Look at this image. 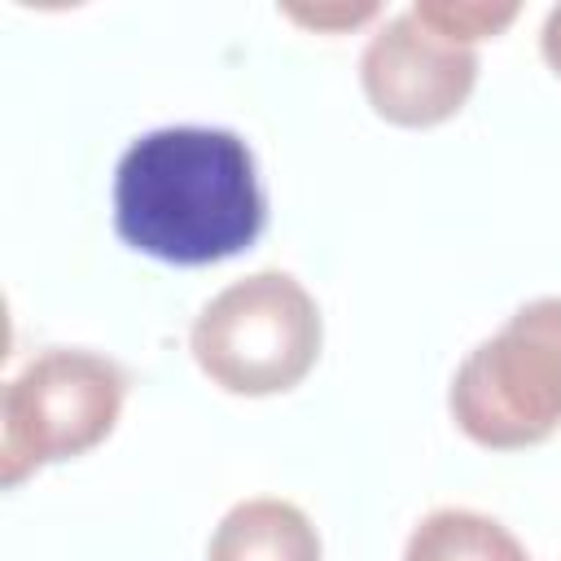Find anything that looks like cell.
Returning <instances> with one entry per match:
<instances>
[{
  "label": "cell",
  "instance_id": "5",
  "mask_svg": "<svg viewBox=\"0 0 561 561\" xmlns=\"http://www.w3.org/2000/svg\"><path fill=\"white\" fill-rule=\"evenodd\" d=\"M359 83L377 118L394 127H438L465 110L478 83V53L416 9L386 18L359 57Z\"/></svg>",
  "mask_w": 561,
  "mask_h": 561
},
{
  "label": "cell",
  "instance_id": "2",
  "mask_svg": "<svg viewBox=\"0 0 561 561\" xmlns=\"http://www.w3.org/2000/svg\"><path fill=\"white\" fill-rule=\"evenodd\" d=\"M324 320L307 285L280 267L224 285L193 320L188 351L228 394L263 399L294 390L320 359Z\"/></svg>",
  "mask_w": 561,
  "mask_h": 561
},
{
  "label": "cell",
  "instance_id": "10",
  "mask_svg": "<svg viewBox=\"0 0 561 561\" xmlns=\"http://www.w3.org/2000/svg\"><path fill=\"white\" fill-rule=\"evenodd\" d=\"M539 53H543V61L552 66V75L561 79V4H557V9H548V18H543Z\"/></svg>",
  "mask_w": 561,
  "mask_h": 561
},
{
  "label": "cell",
  "instance_id": "1",
  "mask_svg": "<svg viewBox=\"0 0 561 561\" xmlns=\"http://www.w3.org/2000/svg\"><path fill=\"white\" fill-rule=\"evenodd\" d=\"M114 228L158 263L206 267L259 241L267 193L254 149L228 127H153L114 167Z\"/></svg>",
  "mask_w": 561,
  "mask_h": 561
},
{
  "label": "cell",
  "instance_id": "4",
  "mask_svg": "<svg viewBox=\"0 0 561 561\" xmlns=\"http://www.w3.org/2000/svg\"><path fill=\"white\" fill-rule=\"evenodd\" d=\"M127 368L101 351L48 346L0 394V482L18 486L44 465L75 460L123 416Z\"/></svg>",
  "mask_w": 561,
  "mask_h": 561
},
{
  "label": "cell",
  "instance_id": "9",
  "mask_svg": "<svg viewBox=\"0 0 561 561\" xmlns=\"http://www.w3.org/2000/svg\"><path fill=\"white\" fill-rule=\"evenodd\" d=\"M285 18L316 26V31H342V26H359L368 18H377V4H285Z\"/></svg>",
  "mask_w": 561,
  "mask_h": 561
},
{
  "label": "cell",
  "instance_id": "6",
  "mask_svg": "<svg viewBox=\"0 0 561 561\" xmlns=\"http://www.w3.org/2000/svg\"><path fill=\"white\" fill-rule=\"evenodd\" d=\"M320 530L280 495H250L232 504L206 548V561H320Z\"/></svg>",
  "mask_w": 561,
  "mask_h": 561
},
{
  "label": "cell",
  "instance_id": "8",
  "mask_svg": "<svg viewBox=\"0 0 561 561\" xmlns=\"http://www.w3.org/2000/svg\"><path fill=\"white\" fill-rule=\"evenodd\" d=\"M430 26H438L443 35L460 39V44H478V39H491L500 35L522 9L517 4H486V0H416L412 4Z\"/></svg>",
  "mask_w": 561,
  "mask_h": 561
},
{
  "label": "cell",
  "instance_id": "3",
  "mask_svg": "<svg viewBox=\"0 0 561 561\" xmlns=\"http://www.w3.org/2000/svg\"><path fill=\"white\" fill-rule=\"evenodd\" d=\"M451 421L491 451H522L561 430V298L517 307L456 368Z\"/></svg>",
  "mask_w": 561,
  "mask_h": 561
},
{
  "label": "cell",
  "instance_id": "7",
  "mask_svg": "<svg viewBox=\"0 0 561 561\" xmlns=\"http://www.w3.org/2000/svg\"><path fill=\"white\" fill-rule=\"evenodd\" d=\"M403 561H530V552L504 522L486 513L434 508L412 526Z\"/></svg>",
  "mask_w": 561,
  "mask_h": 561
}]
</instances>
